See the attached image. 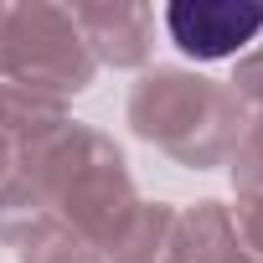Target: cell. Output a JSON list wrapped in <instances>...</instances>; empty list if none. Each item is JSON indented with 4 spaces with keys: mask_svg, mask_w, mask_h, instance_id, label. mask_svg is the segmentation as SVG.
<instances>
[{
    "mask_svg": "<svg viewBox=\"0 0 263 263\" xmlns=\"http://www.w3.org/2000/svg\"><path fill=\"white\" fill-rule=\"evenodd\" d=\"M150 11L145 6H83L72 11V26L83 36V47L93 42L98 57H108L114 67H135L150 52Z\"/></svg>",
    "mask_w": 263,
    "mask_h": 263,
    "instance_id": "cell-4",
    "label": "cell"
},
{
    "mask_svg": "<svg viewBox=\"0 0 263 263\" xmlns=\"http://www.w3.org/2000/svg\"><path fill=\"white\" fill-rule=\"evenodd\" d=\"M11 181V165H6V155H0V186H6Z\"/></svg>",
    "mask_w": 263,
    "mask_h": 263,
    "instance_id": "cell-8",
    "label": "cell"
},
{
    "mask_svg": "<svg viewBox=\"0 0 263 263\" xmlns=\"http://www.w3.org/2000/svg\"><path fill=\"white\" fill-rule=\"evenodd\" d=\"M237 181L263 191V114L248 124V135L237 140Z\"/></svg>",
    "mask_w": 263,
    "mask_h": 263,
    "instance_id": "cell-6",
    "label": "cell"
},
{
    "mask_svg": "<svg viewBox=\"0 0 263 263\" xmlns=\"http://www.w3.org/2000/svg\"><path fill=\"white\" fill-rule=\"evenodd\" d=\"M232 83H237V88H232L237 98H253V103H263V47L242 57V67H237V78H232Z\"/></svg>",
    "mask_w": 263,
    "mask_h": 263,
    "instance_id": "cell-7",
    "label": "cell"
},
{
    "mask_svg": "<svg viewBox=\"0 0 263 263\" xmlns=\"http://www.w3.org/2000/svg\"><path fill=\"white\" fill-rule=\"evenodd\" d=\"M165 31L186 57L217 62L258 42L263 31V6H232V0H181L165 11Z\"/></svg>",
    "mask_w": 263,
    "mask_h": 263,
    "instance_id": "cell-3",
    "label": "cell"
},
{
    "mask_svg": "<svg viewBox=\"0 0 263 263\" xmlns=\"http://www.w3.org/2000/svg\"><path fill=\"white\" fill-rule=\"evenodd\" d=\"M26 263H98L83 242L78 227H62V222H47L36 232V242L26 237Z\"/></svg>",
    "mask_w": 263,
    "mask_h": 263,
    "instance_id": "cell-5",
    "label": "cell"
},
{
    "mask_svg": "<svg viewBox=\"0 0 263 263\" xmlns=\"http://www.w3.org/2000/svg\"><path fill=\"white\" fill-rule=\"evenodd\" d=\"M129 119L145 140L165 145L186 165H206L242 140V98L232 88L165 67L140 78V88L129 93Z\"/></svg>",
    "mask_w": 263,
    "mask_h": 263,
    "instance_id": "cell-1",
    "label": "cell"
},
{
    "mask_svg": "<svg viewBox=\"0 0 263 263\" xmlns=\"http://www.w3.org/2000/svg\"><path fill=\"white\" fill-rule=\"evenodd\" d=\"M0 67H6V83H21L42 98L52 93H78L93 78V57L72 26V11H6V26H0Z\"/></svg>",
    "mask_w": 263,
    "mask_h": 263,
    "instance_id": "cell-2",
    "label": "cell"
}]
</instances>
